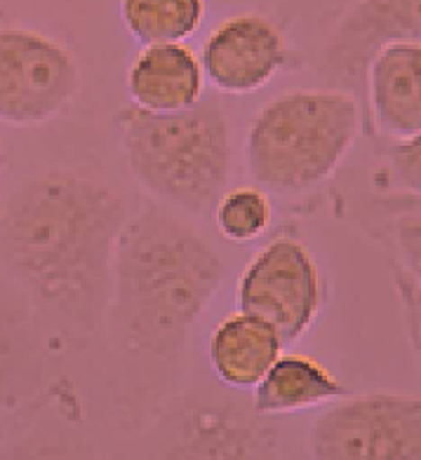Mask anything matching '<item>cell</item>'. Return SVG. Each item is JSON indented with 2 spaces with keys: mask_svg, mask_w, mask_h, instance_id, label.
Listing matches in <instances>:
<instances>
[{
  "mask_svg": "<svg viewBox=\"0 0 421 460\" xmlns=\"http://www.w3.org/2000/svg\"><path fill=\"white\" fill-rule=\"evenodd\" d=\"M282 345L269 322L238 310L214 327L208 343L210 367L226 388L252 390L281 358Z\"/></svg>",
  "mask_w": 421,
  "mask_h": 460,
  "instance_id": "cell-13",
  "label": "cell"
},
{
  "mask_svg": "<svg viewBox=\"0 0 421 460\" xmlns=\"http://www.w3.org/2000/svg\"><path fill=\"white\" fill-rule=\"evenodd\" d=\"M125 163L160 205L205 217L233 174L231 120L221 99L153 113L125 106L116 115Z\"/></svg>",
  "mask_w": 421,
  "mask_h": 460,
  "instance_id": "cell-3",
  "label": "cell"
},
{
  "mask_svg": "<svg viewBox=\"0 0 421 460\" xmlns=\"http://www.w3.org/2000/svg\"><path fill=\"white\" fill-rule=\"evenodd\" d=\"M205 73L184 43L144 45L128 71L130 102L153 113H170L202 99Z\"/></svg>",
  "mask_w": 421,
  "mask_h": 460,
  "instance_id": "cell-12",
  "label": "cell"
},
{
  "mask_svg": "<svg viewBox=\"0 0 421 460\" xmlns=\"http://www.w3.org/2000/svg\"><path fill=\"white\" fill-rule=\"evenodd\" d=\"M224 259L201 230L166 205L144 207L122 226L111 303L122 348L175 358L224 285Z\"/></svg>",
  "mask_w": 421,
  "mask_h": 460,
  "instance_id": "cell-2",
  "label": "cell"
},
{
  "mask_svg": "<svg viewBox=\"0 0 421 460\" xmlns=\"http://www.w3.org/2000/svg\"><path fill=\"white\" fill-rule=\"evenodd\" d=\"M0 170H3V151H0Z\"/></svg>",
  "mask_w": 421,
  "mask_h": 460,
  "instance_id": "cell-21",
  "label": "cell"
},
{
  "mask_svg": "<svg viewBox=\"0 0 421 460\" xmlns=\"http://www.w3.org/2000/svg\"><path fill=\"white\" fill-rule=\"evenodd\" d=\"M290 59L285 33L273 19L243 13L224 19L202 45L205 80L221 94L243 97L264 90Z\"/></svg>",
  "mask_w": 421,
  "mask_h": 460,
  "instance_id": "cell-9",
  "label": "cell"
},
{
  "mask_svg": "<svg viewBox=\"0 0 421 460\" xmlns=\"http://www.w3.org/2000/svg\"><path fill=\"white\" fill-rule=\"evenodd\" d=\"M266 416L224 397L191 402L172 425L177 458H271L278 451L275 430Z\"/></svg>",
  "mask_w": 421,
  "mask_h": 460,
  "instance_id": "cell-10",
  "label": "cell"
},
{
  "mask_svg": "<svg viewBox=\"0 0 421 460\" xmlns=\"http://www.w3.org/2000/svg\"><path fill=\"white\" fill-rule=\"evenodd\" d=\"M358 97L339 87L271 99L252 118L245 158L264 190L300 195L330 181L361 137Z\"/></svg>",
  "mask_w": 421,
  "mask_h": 460,
  "instance_id": "cell-4",
  "label": "cell"
},
{
  "mask_svg": "<svg viewBox=\"0 0 421 460\" xmlns=\"http://www.w3.org/2000/svg\"><path fill=\"white\" fill-rule=\"evenodd\" d=\"M408 40H421V0H354L325 38L318 71L330 87L358 94L379 49Z\"/></svg>",
  "mask_w": 421,
  "mask_h": 460,
  "instance_id": "cell-8",
  "label": "cell"
},
{
  "mask_svg": "<svg viewBox=\"0 0 421 460\" xmlns=\"http://www.w3.org/2000/svg\"><path fill=\"white\" fill-rule=\"evenodd\" d=\"M125 221V198L99 176H26L0 209V268L43 313L87 336L104 324Z\"/></svg>",
  "mask_w": 421,
  "mask_h": 460,
  "instance_id": "cell-1",
  "label": "cell"
},
{
  "mask_svg": "<svg viewBox=\"0 0 421 460\" xmlns=\"http://www.w3.org/2000/svg\"><path fill=\"white\" fill-rule=\"evenodd\" d=\"M240 313L269 322L282 343H294L316 324L325 305V282L311 249L278 237L247 263L238 279Z\"/></svg>",
  "mask_w": 421,
  "mask_h": 460,
  "instance_id": "cell-7",
  "label": "cell"
},
{
  "mask_svg": "<svg viewBox=\"0 0 421 460\" xmlns=\"http://www.w3.org/2000/svg\"><path fill=\"white\" fill-rule=\"evenodd\" d=\"M379 243L391 249L393 266L400 268L421 294V207L405 209L379 226Z\"/></svg>",
  "mask_w": 421,
  "mask_h": 460,
  "instance_id": "cell-17",
  "label": "cell"
},
{
  "mask_svg": "<svg viewBox=\"0 0 421 460\" xmlns=\"http://www.w3.org/2000/svg\"><path fill=\"white\" fill-rule=\"evenodd\" d=\"M14 371V333L13 324L0 315V402L5 400L13 385Z\"/></svg>",
  "mask_w": 421,
  "mask_h": 460,
  "instance_id": "cell-20",
  "label": "cell"
},
{
  "mask_svg": "<svg viewBox=\"0 0 421 460\" xmlns=\"http://www.w3.org/2000/svg\"><path fill=\"white\" fill-rule=\"evenodd\" d=\"M393 268V287H396L398 301H400V310H403V322L405 332H408L409 348L415 352L417 362H419L421 369V294L412 279L400 270V268Z\"/></svg>",
  "mask_w": 421,
  "mask_h": 460,
  "instance_id": "cell-19",
  "label": "cell"
},
{
  "mask_svg": "<svg viewBox=\"0 0 421 460\" xmlns=\"http://www.w3.org/2000/svg\"><path fill=\"white\" fill-rule=\"evenodd\" d=\"M80 68L71 49L24 24L0 22V122L36 128L76 102Z\"/></svg>",
  "mask_w": 421,
  "mask_h": 460,
  "instance_id": "cell-5",
  "label": "cell"
},
{
  "mask_svg": "<svg viewBox=\"0 0 421 460\" xmlns=\"http://www.w3.org/2000/svg\"><path fill=\"white\" fill-rule=\"evenodd\" d=\"M214 228L231 243H252L271 228L273 205L264 188L240 186L224 190L212 207Z\"/></svg>",
  "mask_w": 421,
  "mask_h": 460,
  "instance_id": "cell-16",
  "label": "cell"
},
{
  "mask_svg": "<svg viewBox=\"0 0 421 460\" xmlns=\"http://www.w3.org/2000/svg\"><path fill=\"white\" fill-rule=\"evenodd\" d=\"M121 19L137 43H184L205 19V0H121Z\"/></svg>",
  "mask_w": 421,
  "mask_h": 460,
  "instance_id": "cell-15",
  "label": "cell"
},
{
  "mask_svg": "<svg viewBox=\"0 0 421 460\" xmlns=\"http://www.w3.org/2000/svg\"><path fill=\"white\" fill-rule=\"evenodd\" d=\"M381 179L396 195L421 200V132L400 139L386 153Z\"/></svg>",
  "mask_w": 421,
  "mask_h": 460,
  "instance_id": "cell-18",
  "label": "cell"
},
{
  "mask_svg": "<svg viewBox=\"0 0 421 460\" xmlns=\"http://www.w3.org/2000/svg\"><path fill=\"white\" fill-rule=\"evenodd\" d=\"M252 390V409L266 418L327 406L346 394L342 381L320 359L301 352H281Z\"/></svg>",
  "mask_w": 421,
  "mask_h": 460,
  "instance_id": "cell-14",
  "label": "cell"
},
{
  "mask_svg": "<svg viewBox=\"0 0 421 460\" xmlns=\"http://www.w3.org/2000/svg\"><path fill=\"white\" fill-rule=\"evenodd\" d=\"M363 94L379 134L400 141L421 132V40L379 49L367 64Z\"/></svg>",
  "mask_w": 421,
  "mask_h": 460,
  "instance_id": "cell-11",
  "label": "cell"
},
{
  "mask_svg": "<svg viewBox=\"0 0 421 460\" xmlns=\"http://www.w3.org/2000/svg\"><path fill=\"white\" fill-rule=\"evenodd\" d=\"M309 454L323 460H421V397L344 394L313 420Z\"/></svg>",
  "mask_w": 421,
  "mask_h": 460,
  "instance_id": "cell-6",
  "label": "cell"
}]
</instances>
